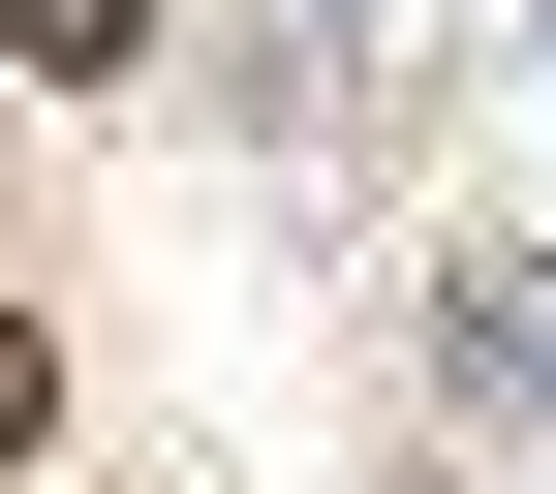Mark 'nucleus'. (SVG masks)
Listing matches in <instances>:
<instances>
[{
  "label": "nucleus",
  "instance_id": "obj_1",
  "mask_svg": "<svg viewBox=\"0 0 556 494\" xmlns=\"http://www.w3.org/2000/svg\"><path fill=\"white\" fill-rule=\"evenodd\" d=\"M0 62H31V93H124V62H155V0H0Z\"/></svg>",
  "mask_w": 556,
  "mask_h": 494
},
{
  "label": "nucleus",
  "instance_id": "obj_2",
  "mask_svg": "<svg viewBox=\"0 0 556 494\" xmlns=\"http://www.w3.org/2000/svg\"><path fill=\"white\" fill-rule=\"evenodd\" d=\"M0 464H31V309H0Z\"/></svg>",
  "mask_w": 556,
  "mask_h": 494
}]
</instances>
